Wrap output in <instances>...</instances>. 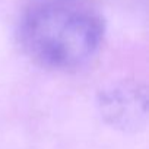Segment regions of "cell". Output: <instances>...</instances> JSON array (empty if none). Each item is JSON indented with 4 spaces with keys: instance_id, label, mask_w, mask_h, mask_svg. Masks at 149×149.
<instances>
[{
    "instance_id": "6da1fadb",
    "label": "cell",
    "mask_w": 149,
    "mask_h": 149,
    "mask_svg": "<svg viewBox=\"0 0 149 149\" xmlns=\"http://www.w3.org/2000/svg\"><path fill=\"white\" fill-rule=\"evenodd\" d=\"M104 35V19L89 0H31L19 24V40L28 57L60 72L88 64Z\"/></svg>"
}]
</instances>
